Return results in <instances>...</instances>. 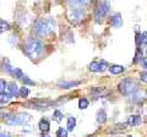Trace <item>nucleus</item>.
<instances>
[{"mask_svg":"<svg viewBox=\"0 0 147 137\" xmlns=\"http://www.w3.org/2000/svg\"><path fill=\"white\" fill-rule=\"evenodd\" d=\"M44 50V44L42 40L37 38H30L24 45V53L31 59L39 58Z\"/></svg>","mask_w":147,"mask_h":137,"instance_id":"f257e3e1","label":"nucleus"},{"mask_svg":"<svg viewBox=\"0 0 147 137\" xmlns=\"http://www.w3.org/2000/svg\"><path fill=\"white\" fill-rule=\"evenodd\" d=\"M88 1H70V10H69V16L72 21H80L85 16V5H87Z\"/></svg>","mask_w":147,"mask_h":137,"instance_id":"f03ea898","label":"nucleus"},{"mask_svg":"<svg viewBox=\"0 0 147 137\" xmlns=\"http://www.w3.org/2000/svg\"><path fill=\"white\" fill-rule=\"evenodd\" d=\"M55 27V21L53 19H44L40 21H37L34 25V33L38 36H45L49 32H52Z\"/></svg>","mask_w":147,"mask_h":137,"instance_id":"7ed1b4c3","label":"nucleus"},{"mask_svg":"<svg viewBox=\"0 0 147 137\" xmlns=\"http://www.w3.org/2000/svg\"><path fill=\"white\" fill-rule=\"evenodd\" d=\"M5 122L9 126H16V125H25L31 121V116L28 114L18 113V114H10L6 118H4Z\"/></svg>","mask_w":147,"mask_h":137,"instance_id":"20e7f679","label":"nucleus"},{"mask_svg":"<svg viewBox=\"0 0 147 137\" xmlns=\"http://www.w3.org/2000/svg\"><path fill=\"white\" fill-rule=\"evenodd\" d=\"M137 89V86L135 83V81H132L130 79H125L120 82V85H119V91H120V93L124 94V95H130L135 92Z\"/></svg>","mask_w":147,"mask_h":137,"instance_id":"39448f33","label":"nucleus"},{"mask_svg":"<svg viewBox=\"0 0 147 137\" xmlns=\"http://www.w3.org/2000/svg\"><path fill=\"white\" fill-rule=\"evenodd\" d=\"M109 7H110V4L108 1H99L97 4V6L94 9V17H96V21L100 22L109 11Z\"/></svg>","mask_w":147,"mask_h":137,"instance_id":"423d86ee","label":"nucleus"},{"mask_svg":"<svg viewBox=\"0 0 147 137\" xmlns=\"http://www.w3.org/2000/svg\"><path fill=\"white\" fill-rule=\"evenodd\" d=\"M9 87V94L11 95V97H17L18 94H20V89H18V86L15 83V82H10V83L7 85Z\"/></svg>","mask_w":147,"mask_h":137,"instance_id":"0eeeda50","label":"nucleus"},{"mask_svg":"<svg viewBox=\"0 0 147 137\" xmlns=\"http://www.w3.org/2000/svg\"><path fill=\"white\" fill-rule=\"evenodd\" d=\"M112 25L115 27V28H120L123 26V19H121L120 13H115V15L112 16Z\"/></svg>","mask_w":147,"mask_h":137,"instance_id":"6e6552de","label":"nucleus"},{"mask_svg":"<svg viewBox=\"0 0 147 137\" xmlns=\"http://www.w3.org/2000/svg\"><path fill=\"white\" fill-rule=\"evenodd\" d=\"M77 85H80V82H72V81H61L60 83H59V87L60 88H65V89H67V88H71V87H75V86H77Z\"/></svg>","mask_w":147,"mask_h":137,"instance_id":"1a4fd4ad","label":"nucleus"},{"mask_svg":"<svg viewBox=\"0 0 147 137\" xmlns=\"http://www.w3.org/2000/svg\"><path fill=\"white\" fill-rule=\"evenodd\" d=\"M124 68L123 66H120V65H112L109 67V71L112 72L113 75H119V74H121V72H124Z\"/></svg>","mask_w":147,"mask_h":137,"instance_id":"9d476101","label":"nucleus"},{"mask_svg":"<svg viewBox=\"0 0 147 137\" xmlns=\"http://www.w3.org/2000/svg\"><path fill=\"white\" fill-rule=\"evenodd\" d=\"M39 130L43 132H48L49 131V121L47 119H42L39 121Z\"/></svg>","mask_w":147,"mask_h":137,"instance_id":"9b49d317","label":"nucleus"},{"mask_svg":"<svg viewBox=\"0 0 147 137\" xmlns=\"http://www.w3.org/2000/svg\"><path fill=\"white\" fill-rule=\"evenodd\" d=\"M129 124H130L131 126H137L141 124V118L139 115H132L130 116V119H129Z\"/></svg>","mask_w":147,"mask_h":137,"instance_id":"f8f14e48","label":"nucleus"},{"mask_svg":"<svg viewBox=\"0 0 147 137\" xmlns=\"http://www.w3.org/2000/svg\"><path fill=\"white\" fill-rule=\"evenodd\" d=\"M105 120H107V114H105V111H103L102 109H100V110L97 111V122L103 124V122H105Z\"/></svg>","mask_w":147,"mask_h":137,"instance_id":"ddd939ff","label":"nucleus"},{"mask_svg":"<svg viewBox=\"0 0 147 137\" xmlns=\"http://www.w3.org/2000/svg\"><path fill=\"white\" fill-rule=\"evenodd\" d=\"M13 68H15V67H11V66H10V64H9L7 59H5V60L3 61V70L5 71V72H7V74H12Z\"/></svg>","mask_w":147,"mask_h":137,"instance_id":"4468645a","label":"nucleus"},{"mask_svg":"<svg viewBox=\"0 0 147 137\" xmlns=\"http://www.w3.org/2000/svg\"><path fill=\"white\" fill-rule=\"evenodd\" d=\"M11 98H12V97H11L10 94H9V92H3V93H0V103H1V104L7 103Z\"/></svg>","mask_w":147,"mask_h":137,"instance_id":"2eb2a0df","label":"nucleus"},{"mask_svg":"<svg viewBox=\"0 0 147 137\" xmlns=\"http://www.w3.org/2000/svg\"><path fill=\"white\" fill-rule=\"evenodd\" d=\"M76 126V119L75 118H69L67 119V131H74Z\"/></svg>","mask_w":147,"mask_h":137,"instance_id":"dca6fc26","label":"nucleus"},{"mask_svg":"<svg viewBox=\"0 0 147 137\" xmlns=\"http://www.w3.org/2000/svg\"><path fill=\"white\" fill-rule=\"evenodd\" d=\"M63 113L61 111H59V110H55L53 113V120L54 121H57V122H60L61 121V119H63Z\"/></svg>","mask_w":147,"mask_h":137,"instance_id":"f3484780","label":"nucleus"},{"mask_svg":"<svg viewBox=\"0 0 147 137\" xmlns=\"http://www.w3.org/2000/svg\"><path fill=\"white\" fill-rule=\"evenodd\" d=\"M88 99H86V98H81L79 100V108L80 109H86L87 107H88Z\"/></svg>","mask_w":147,"mask_h":137,"instance_id":"a211bd4d","label":"nucleus"},{"mask_svg":"<svg viewBox=\"0 0 147 137\" xmlns=\"http://www.w3.org/2000/svg\"><path fill=\"white\" fill-rule=\"evenodd\" d=\"M10 28V26H9L7 22H5L4 20H0V32H5Z\"/></svg>","mask_w":147,"mask_h":137,"instance_id":"6ab92c4d","label":"nucleus"},{"mask_svg":"<svg viewBox=\"0 0 147 137\" xmlns=\"http://www.w3.org/2000/svg\"><path fill=\"white\" fill-rule=\"evenodd\" d=\"M57 136L58 137H66L67 136V130L63 129V127H59L58 131H57Z\"/></svg>","mask_w":147,"mask_h":137,"instance_id":"aec40b11","label":"nucleus"},{"mask_svg":"<svg viewBox=\"0 0 147 137\" xmlns=\"http://www.w3.org/2000/svg\"><path fill=\"white\" fill-rule=\"evenodd\" d=\"M90 70L92 71V72H98L99 71V64L98 62H96V61H93L90 65Z\"/></svg>","mask_w":147,"mask_h":137,"instance_id":"412c9836","label":"nucleus"},{"mask_svg":"<svg viewBox=\"0 0 147 137\" xmlns=\"http://www.w3.org/2000/svg\"><path fill=\"white\" fill-rule=\"evenodd\" d=\"M11 75H13L15 77H18V79H24V74H22V71L20 70V68H13Z\"/></svg>","mask_w":147,"mask_h":137,"instance_id":"4be33fe9","label":"nucleus"},{"mask_svg":"<svg viewBox=\"0 0 147 137\" xmlns=\"http://www.w3.org/2000/svg\"><path fill=\"white\" fill-rule=\"evenodd\" d=\"M30 94V91H28V88H27V87H22L21 89H20V94H18V95H20V97H27V95H28Z\"/></svg>","mask_w":147,"mask_h":137,"instance_id":"5701e85b","label":"nucleus"},{"mask_svg":"<svg viewBox=\"0 0 147 137\" xmlns=\"http://www.w3.org/2000/svg\"><path fill=\"white\" fill-rule=\"evenodd\" d=\"M6 81L5 80H0V93H3V92H5V88H6Z\"/></svg>","mask_w":147,"mask_h":137,"instance_id":"b1692460","label":"nucleus"},{"mask_svg":"<svg viewBox=\"0 0 147 137\" xmlns=\"http://www.w3.org/2000/svg\"><path fill=\"white\" fill-rule=\"evenodd\" d=\"M142 61V53H141V50H140V48H137V50H136V58H135V62H137V61Z\"/></svg>","mask_w":147,"mask_h":137,"instance_id":"393cba45","label":"nucleus"},{"mask_svg":"<svg viewBox=\"0 0 147 137\" xmlns=\"http://www.w3.org/2000/svg\"><path fill=\"white\" fill-rule=\"evenodd\" d=\"M141 43L142 44H147V31L142 32V34H141Z\"/></svg>","mask_w":147,"mask_h":137,"instance_id":"a878e982","label":"nucleus"},{"mask_svg":"<svg viewBox=\"0 0 147 137\" xmlns=\"http://www.w3.org/2000/svg\"><path fill=\"white\" fill-rule=\"evenodd\" d=\"M140 80L142 82H147V71H144L140 74Z\"/></svg>","mask_w":147,"mask_h":137,"instance_id":"bb28decb","label":"nucleus"},{"mask_svg":"<svg viewBox=\"0 0 147 137\" xmlns=\"http://www.w3.org/2000/svg\"><path fill=\"white\" fill-rule=\"evenodd\" d=\"M22 80H24V83H25V85H31V86H33V85H34V82H33V81H31L28 77H26V76H24V79H22Z\"/></svg>","mask_w":147,"mask_h":137,"instance_id":"cd10ccee","label":"nucleus"},{"mask_svg":"<svg viewBox=\"0 0 147 137\" xmlns=\"http://www.w3.org/2000/svg\"><path fill=\"white\" fill-rule=\"evenodd\" d=\"M105 68H107V62H105V61H102V62L99 64V71L102 72V71L105 70Z\"/></svg>","mask_w":147,"mask_h":137,"instance_id":"c85d7f7f","label":"nucleus"},{"mask_svg":"<svg viewBox=\"0 0 147 137\" xmlns=\"http://www.w3.org/2000/svg\"><path fill=\"white\" fill-rule=\"evenodd\" d=\"M136 45L137 47L141 45V33H136Z\"/></svg>","mask_w":147,"mask_h":137,"instance_id":"c756f323","label":"nucleus"},{"mask_svg":"<svg viewBox=\"0 0 147 137\" xmlns=\"http://www.w3.org/2000/svg\"><path fill=\"white\" fill-rule=\"evenodd\" d=\"M142 64H144V67L147 68V58H145L144 60H142Z\"/></svg>","mask_w":147,"mask_h":137,"instance_id":"7c9ffc66","label":"nucleus"},{"mask_svg":"<svg viewBox=\"0 0 147 137\" xmlns=\"http://www.w3.org/2000/svg\"><path fill=\"white\" fill-rule=\"evenodd\" d=\"M0 137H10V136H9L7 134H1V135H0Z\"/></svg>","mask_w":147,"mask_h":137,"instance_id":"2f4dec72","label":"nucleus"},{"mask_svg":"<svg viewBox=\"0 0 147 137\" xmlns=\"http://www.w3.org/2000/svg\"><path fill=\"white\" fill-rule=\"evenodd\" d=\"M40 137H50V136H48V135H44V136H40Z\"/></svg>","mask_w":147,"mask_h":137,"instance_id":"473e14b6","label":"nucleus"},{"mask_svg":"<svg viewBox=\"0 0 147 137\" xmlns=\"http://www.w3.org/2000/svg\"><path fill=\"white\" fill-rule=\"evenodd\" d=\"M127 137H132V136H127Z\"/></svg>","mask_w":147,"mask_h":137,"instance_id":"72a5a7b5","label":"nucleus"}]
</instances>
